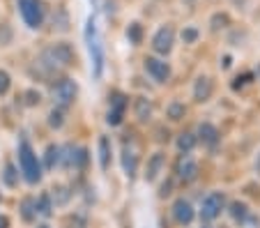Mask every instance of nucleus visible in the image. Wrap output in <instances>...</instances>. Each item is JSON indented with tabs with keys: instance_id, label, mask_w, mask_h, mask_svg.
<instances>
[{
	"instance_id": "obj_1",
	"label": "nucleus",
	"mask_w": 260,
	"mask_h": 228,
	"mask_svg": "<svg viewBox=\"0 0 260 228\" xmlns=\"http://www.w3.org/2000/svg\"><path fill=\"white\" fill-rule=\"evenodd\" d=\"M76 62V53L74 49L67 44V42H60V44H53L42 53V64L49 67V70H62V67H69V64Z\"/></svg>"
},
{
	"instance_id": "obj_2",
	"label": "nucleus",
	"mask_w": 260,
	"mask_h": 228,
	"mask_svg": "<svg viewBox=\"0 0 260 228\" xmlns=\"http://www.w3.org/2000/svg\"><path fill=\"white\" fill-rule=\"evenodd\" d=\"M85 42H88V51H90V58H92L94 79H99L104 72V49L97 35V21H94V16H90L88 25H85Z\"/></svg>"
},
{
	"instance_id": "obj_3",
	"label": "nucleus",
	"mask_w": 260,
	"mask_h": 228,
	"mask_svg": "<svg viewBox=\"0 0 260 228\" xmlns=\"http://www.w3.org/2000/svg\"><path fill=\"white\" fill-rule=\"evenodd\" d=\"M19 164H21V173H23V178L30 184L42 180V166L37 161V154L32 152L28 141H21V145H19Z\"/></svg>"
},
{
	"instance_id": "obj_4",
	"label": "nucleus",
	"mask_w": 260,
	"mask_h": 228,
	"mask_svg": "<svg viewBox=\"0 0 260 228\" xmlns=\"http://www.w3.org/2000/svg\"><path fill=\"white\" fill-rule=\"evenodd\" d=\"M19 3V12L23 16L25 25L28 28H40L42 21H44V5L42 0H16Z\"/></svg>"
},
{
	"instance_id": "obj_5",
	"label": "nucleus",
	"mask_w": 260,
	"mask_h": 228,
	"mask_svg": "<svg viewBox=\"0 0 260 228\" xmlns=\"http://www.w3.org/2000/svg\"><path fill=\"white\" fill-rule=\"evenodd\" d=\"M76 92H79V88H76V83H74L72 79H60L58 83L53 85V100L60 109L72 104V102L76 100Z\"/></svg>"
},
{
	"instance_id": "obj_6",
	"label": "nucleus",
	"mask_w": 260,
	"mask_h": 228,
	"mask_svg": "<svg viewBox=\"0 0 260 228\" xmlns=\"http://www.w3.org/2000/svg\"><path fill=\"white\" fill-rule=\"evenodd\" d=\"M223 205H226V196L223 193H210V196H205V201H203L201 205V219L203 221H212V219H216L221 214V210H223Z\"/></svg>"
},
{
	"instance_id": "obj_7",
	"label": "nucleus",
	"mask_w": 260,
	"mask_h": 228,
	"mask_svg": "<svg viewBox=\"0 0 260 228\" xmlns=\"http://www.w3.org/2000/svg\"><path fill=\"white\" fill-rule=\"evenodd\" d=\"M175 173H177V178H180V182H184V184L193 182V180L198 178V166L189 154H182L175 164Z\"/></svg>"
},
{
	"instance_id": "obj_8",
	"label": "nucleus",
	"mask_w": 260,
	"mask_h": 228,
	"mask_svg": "<svg viewBox=\"0 0 260 228\" xmlns=\"http://www.w3.org/2000/svg\"><path fill=\"white\" fill-rule=\"evenodd\" d=\"M173 40H175V30H173L171 25H164V28L157 30V35L152 37V49L157 51V53H161V55L171 53Z\"/></svg>"
},
{
	"instance_id": "obj_9",
	"label": "nucleus",
	"mask_w": 260,
	"mask_h": 228,
	"mask_svg": "<svg viewBox=\"0 0 260 228\" xmlns=\"http://www.w3.org/2000/svg\"><path fill=\"white\" fill-rule=\"evenodd\" d=\"M145 70H147V74L152 76L154 81H159V83H166V81L171 79V67H168V62H164V60H159V58H145Z\"/></svg>"
},
{
	"instance_id": "obj_10",
	"label": "nucleus",
	"mask_w": 260,
	"mask_h": 228,
	"mask_svg": "<svg viewBox=\"0 0 260 228\" xmlns=\"http://www.w3.org/2000/svg\"><path fill=\"white\" fill-rule=\"evenodd\" d=\"M173 217H175V221L182 223V226L191 223V219H193L191 203H189V201H184V199H177L175 203H173Z\"/></svg>"
},
{
	"instance_id": "obj_11",
	"label": "nucleus",
	"mask_w": 260,
	"mask_h": 228,
	"mask_svg": "<svg viewBox=\"0 0 260 228\" xmlns=\"http://www.w3.org/2000/svg\"><path fill=\"white\" fill-rule=\"evenodd\" d=\"M161 166H164V152H154L152 157L147 159V166H145V180H147V182L157 180Z\"/></svg>"
},
{
	"instance_id": "obj_12",
	"label": "nucleus",
	"mask_w": 260,
	"mask_h": 228,
	"mask_svg": "<svg viewBox=\"0 0 260 228\" xmlns=\"http://www.w3.org/2000/svg\"><path fill=\"white\" fill-rule=\"evenodd\" d=\"M212 90H214L212 81L207 76H201L196 81V88H193V97H196V102H207L212 97Z\"/></svg>"
},
{
	"instance_id": "obj_13",
	"label": "nucleus",
	"mask_w": 260,
	"mask_h": 228,
	"mask_svg": "<svg viewBox=\"0 0 260 228\" xmlns=\"http://www.w3.org/2000/svg\"><path fill=\"white\" fill-rule=\"evenodd\" d=\"M122 166H124V173H127L129 178H134V175H136L138 154L134 152V150H127V148H124V152H122Z\"/></svg>"
},
{
	"instance_id": "obj_14",
	"label": "nucleus",
	"mask_w": 260,
	"mask_h": 228,
	"mask_svg": "<svg viewBox=\"0 0 260 228\" xmlns=\"http://www.w3.org/2000/svg\"><path fill=\"white\" fill-rule=\"evenodd\" d=\"M198 134H201L203 143H207V145H214L216 139H219V132H216V127H214V124H210V122H203L201 127H198Z\"/></svg>"
},
{
	"instance_id": "obj_15",
	"label": "nucleus",
	"mask_w": 260,
	"mask_h": 228,
	"mask_svg": "<svg viewBox=\"0 0 260 228\" xmlns=\"http://www.w3.org/2000/svg\"><path fill=\"white\" fill-rule=\"evenodd\" d=\"M35 208H37V214L42 217H51L53 214V203H51V193H40V199L35 201Z\"/></svg>"
},
{
	"instance_id": "obj_16",
	"label": "nucleus",
	"mask_w": 260,
	"mask_h": 228,
	"mask_svg": "<svg viewBox=\"0 0 260 228\" xmlns=\"http://www.w3.org/2000/svg\"><path fill=\"white\" fill-rule=\"evenodd\" d=\"M19 210H21V217H23V221H32L35 217H37V208H35V199L32 196H25L23 201H21V205H19Z\"/></svg>"
},
{
	"instance_id": "obj_17",
	"label": "nucleus",
	"mask_w": 260,
	"mask_h": 228,
	"mask_svg": "<svg viewBox=\"0 0 260 228\" xmlns=\"http://www.w3.org/2000/svg\"><path fill=\"white\" fill-rule=\"evenodd\" d=\"M99 164H102L104 171L111 164V141L106 136H99Z\"/></svg>"
},
{
	"instance_id": "obj_18",
	"label": "nucleus",
	"mask_w": 260,
	"mask_h": 228,
	"mask_svg": "<svg viewBox=\"0 0 260 228\" xmlns=\"http://www.w3.org/2000/svg\"><path fill=\"white\" fill-rule=\"evenodd\" d=\"M150 115H152V104L147 100H143V97H138L136 100V118L141 120V122H147Z\"/></svg>"
},
{
	"instance_id": "obj_19",
	"label": "nucleus",
	"mask_w": 260,
	"mask_h": 228,
	"mask_svg": "<svg viewBox=\"0 0 260 228\" xmlns=\"http://www.w3.org/2000/svg\"><path fill=\"white\" fill-rule=\"evenodd\" d=\"M177 148H180V152H191L193 148H196V136L193 134H180V139H177Z\"/></svg>"
},
{
	"instance_id": "obj_20",
	"label": "nucleus",
	"mask_w": 260,
	"mask_h": 228,
	"mask_svg": "<svg viewBox=\"0 0 260 228\" xmlns=\"http://www.w3.org/2000/svg\"><path fill=\"white\" fill-rule=\"evenodd\" d=\"M60 161V148L58 145H49L44 154V166L46 169H55V164Z\"/></svg>"
},
{
	"instance_id": "obj_21",
	"label": "nucleus",
	"mask_w": 260,
	"mask_h": 228,
	"mask_svg": "<svg viewBox=\"0 0 260 228\" xmlns=\"http://www.w3.org/2000/svg\"><path fill=\"white\" fill-rule=\"evenodd\" d=\"M3 182H5L7 187H16V184H19V173H16L14 164L5 166V171H3Z\"/></svg>"
},
{
	"instance_id": "obj_22",
	"label": "nucleus",
	"mask_w": 260,
	"mask_h": 228,
	"mask_svg": "<svg viewBox=\"0 0 260 228\" xmlns=\"http://www.w3.org/2000/svg\"><path fill=\"white\" fill-rule=\"evenodd\" d=\"M124 109H127V94H122V92H113V94H111V111L124 113Z\"/></svg>"
},
{
	"instance_id": "obj_23",
	"label": "nucleus",
	"mask_w": 260,
	"mask_h": 228,
	"mask_svg": "<svg viewBox=\"0 0 260 228\" xmlns=\"http://www.w3.org/2000/svg\"><path fill=\"white\" fill-rule=\"evenodd\" d=\"M127 37H129V42L132 44H141L143 42V28H141V23H132L127 28Z\"/></svg>"
},
{
	"instance_id": "obj_24",
	"label": "nucleus",
	"mask_w": 260,
	"mask_h": 228,
	"mask_svg": "<svg viewBox=\"0 0 260 228\" xmlns=\"http://www.w3.org/2000/svg\"><path fill=\"white\" fill-rule=\"evenodd\" d=\"M184 113H187V109H184V104H180V102H173V104L168 106V118L171 120H182Z\"/></svg>"
},
{
	"instance_id": "obj_25",
	"label": "nucleus",
	"mask_w": 260,
	"mask_h": 228,
	"mask_svg": "<svg viewBox=\"0 0 260 228\" xmlns=\"http://www.w3.org/2000/svg\"><path fill=\"white\" fill-rule=\"evenodd\" d=\"M212 30H221V28H228V25H231V19H228V14H214L212 16Z\"/></svg>"
},
{
	"instance_id": "obj_26",
	"label": "nucleus",
	"mask_w": 260,
	"mask_h": 228,
	"mask_svg": "<svg viewBox=\"0 0 260 228\" xmlns=\"http://www.w3.org/2000/svg\"><path fill=\"white\" fill-rule=\"evenodd\" d=\"M53 199H55V203H60V205L67 203V201H69V191L62 187V184H58V187H53Z\"/></svg>"
},
{
	"instance_id": "obj_27",
	"label": "nucleus",
	"mask_w": 260,
	"mask_h": 228,
	"mask_svg": "<svg viewBox=\"0 0 260 228\" xmlns=\"http://www.w3.org/2000/svg\"><path fill=\"white\" fill-rule=\"evenodd\" d=\"M62 122H64V120H62V109L58 106V109L51 111V115H49V124H51V127L58 129V127H62Z\"/></svg>"
},
{
	"instance_id": "obj_28",
	"label": "nucleus",
	"mask_w": 260,
	"mask_h": 228,
	"mask_svg": "<svg viewBox=\"0 0 260 228\" xmlns=\"http://www.w3.org/2000/svg\"><path fill=\"white\" fill-rule=\"evenodd\" d=\"M231 214H233L235 219H244V217H246V205L240 203V201H235V203L231 205Z\"/></svg>"
},
{
	"instance_id": "obj_29",
	"label": "nucleus",
	"mask_w": 260,
	"mask_h": 228,
	"mask_svg": "<svg viewBox=\"0 0 260 228\" xmlns=\"http://www.w3.org/2000/svg\"><path fill=\"white\" fill-rule=\"evenodd\" d=\"M182 40H184V44H193V42L198 40V30L196 28H184L182 30Z\"/></svg>"
},
{
	"instance_id": "obj_30",
	"label": "nucleus",
	"mask_w": 260,
	"mask_h": 228,
	"mask_svg": "<svg viewBox=\"0 0 260 228\" xmlns=\"http://www.w3.org/2000/svg\"><path fill=\"white\" fill-rule=\"evenodd\" d=\"M253 79V74H251V72H246V74H242V76H237L235 81H233V90H242L244 88L246 83H249V81Z\"/></svg>"
},
{
	"instance_id": "obj_31",
	"label": "nucleus",
	"mask_w": 260,
	"mask_h": 228,
	"mask_svg": "<svg viewBox=\"0 0 260 228\" xmlns=\"http://www.w3.org/2000/svg\"><path fill=\"white\" fill-rule=\"evenodd\" d=\"M10 90V74L0 70V94H5Z\"/></svg>"
},
{
	"instance_id": "obj_32",
	"label": "nucleus",
	"mask_w": 260,
	"mask_h": 228,
	"mask_svg": "<svg viewBox=\"0 0 260 228\" xmlns=\"http://www.w3.org/2000/svg\"><path fill=\"white\" fill-rule=\"evenodd\" d=\"M40 92H35V90H30V92H25V104L28 106H35V104H40Z\"/></svg>"
},
{
	"instance_id": "obj_33",
	"label": "nucleus",
	"mask_w": 260,
	"mask_h": 228,
	"mask_svg": "<svg viewBox=\"0 0 260 228\" xmlns=\"http://www.w3.org/2000/svg\"><path fill=\"white\" fill-rule=\"evenodd\" d=\"M58 28L60 30L69 28V19H67V14H64V10H58Z\"/></svg>"
},
{
	"instance_id": "obj_34",
	"label": "nucleus",
	"mask_w": 260,
	"mask_h": 228,
	"mask_svg": "<svg viewBox=\"0 0 260 228\" xmlns=\"http://www.w3.org/2000/svg\"><path fill=\"white\" fill-rule=\"evenodd\" d=\"M69 228H85V217H83V214H76V217H72V221H69Z\"/></svg>"
},
{
	"instance_id": "obj_35",
	"label": "nucleus",
	"mask_w": 260,
	"mask_h": 228,
	"mask_svg": "<svg viewBox=\"0 0 260 228\" xmlns=\"http://www.w3.org/2000/svg\"><path fill=\"white\" fill-rule=\"evenodd\" d=\"M0 228H10V217L0 214Z\"/></svg>"
},
{
	"instance_id": "obj_36",
	"label": "nucleus",
	"mask_w": 260,
	"mask_h": 228,
	"mask_svg": "<svg viewBox=\"0 0 260 228\" xmlns=\"http://www.w3.org/2000/svg\"><path fill=\"white\" fill-rule=\"evenodd\" d=\"M231 67V55H223V70H228Z\"/></svg>"
},
{
	"instance_id": "obj_37",
	"label": "nucleus",
	"mask_w": 260,
	"mask_h": 228,
	"mask_svg": "<svg viewBox=\"0 0 260 228\" xmlns=\"http://www.w3.org/2000/svg\"><path fill=\"white\" fill-rule=\"evenodd\" d=\"M255 169H258V173H260V157H258V164H255Z\"/></svg>"
},
{
	"instance_id": "obj_38",
	"label": "nucleus",
	"mask_w": 260,
	"mask_h": 228,
	"mask_svg": "<svg viewBox=\"0 0 260 228\" xmlns=\"http://www.w3.org/2000/svg\"><path fill=\"white\" fill-rule=\"evenodd\" d=\"M37 228H49V226H46V223H42V226H37Z\"/></svg>"
},
{
	"instance_id": "obj_39",
	"label": "nucleus",
	"mask_w": 260,
	"mask_h": 228,
	"mask_svg": "<svg viewBox=\"0 0 260 228\" xmlns=\"http://www.w3.org/2000/svg\"><path fill=\"white\" fill-rule=\"evenodd\" d=\"M92 5H97V0H92Z\"/></svg>"
},
{
	"instance_id": "obj_40",
	"label": "nucleus",
	"mask_w": 260,
	"mask_h": 228,
	"mask_svg": "<svg viewBox=\"0 0 260 228\" xmlns=\"http://www.w3.org/2000/svg\"><path fill=\"white\" fill-rule=\"evenodd\" d=\"M203 228H210V226H203Z\"/></svg>"
}]
</instances>
